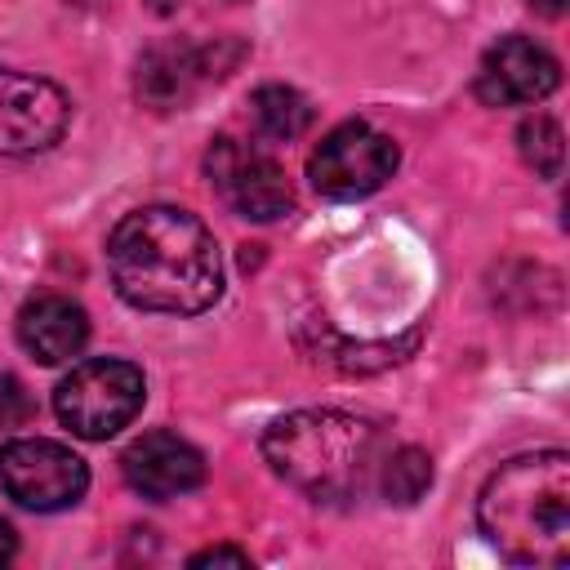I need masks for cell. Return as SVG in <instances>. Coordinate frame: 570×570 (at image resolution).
Returning a JSON list of instances; mask_svg holds the SVG:
<instances>
[{
  "mask_svg": "<svg viewBox=\"0 0 570 570\" xmlns=\"http://www.w3.org/2000/svg\"><path fill=\"white\" fill-rule=\"evenodd\" d=\"M200 58L187 45H156L142 62H138V94L156 107V111H174L178 102L191 98L196 80H200Z\"/></svg>",
  "mask_w": 570,
  "mask_h": 570,
  "instance_id": "obj_12",
  "label": "cell"
},
{
  "mask_svg": "<svg viewBox=\"0 0 570 570\" xmlns=\"http://www.w3.org/2000/svg\"><path fill=\"white\" fill-rule=\"evenodd\" d=\"M142 401H147L142 370L116 356L80 361L53 392V410L62 428H71L85 441H107L120 428H129Z\"/></svg>",
  "mask_w": 570,
  "mask_h": 570,
  "instance_id": "obj_4",
  "label": "cell"
},
{
  "mask_svg": "<svg viewBox=\"0 0 570 570\" xmlns=\"http://www.w3.org/2000/svg\"><path fill=\"white\" fill-rule=\"evenodd\" d=\"M31 396H27V387L13 379V374H0V428H18V423H27L31 419Z\"/></svg>",
  "mask_w": 570,
  "mask_h": 570,
  "instance_id": "obj_16",
  "label": "cell"
},
{
  "mask_svg": "<svg viewBox=\"0 0 570 570\" xmlns=\"http://www.w3.org/2000/svg\"><path fill=\"white\" fill-rule=\"evenodd\" d=\"M18 343L40 361V365H62L80 356L89 343V316L80 303L62 294H36L18 312Z\"/></svg>",
  "mask_w": 570,
  "mask_h": 570,
  "instance_id": "obj_11",
  "label": "cell"
},
{
  "mask_svg": "<svg viewBox=\"0 0 570 570\" xmlns=\"http://www.w3.org/2000/svg\"><path fill=\"white\" fill-rule=\"evenodd\" d=\"M107 272L129 307L196 316L223 294L214 232L178 205H142L107 236Z\"/></svg>",
  "mask_w": 570,
  "mask_h": 570,
  "instance_id": "obj_1",
  "label": "cell"
},
{
  "mask_svg": "<svg viewBox=\"0 0 570 570\" xmlns=\"http://www.w3.org/2000/svg\"><path fill=\"white\" fill-rule=\"evenodd\" d=\"M263 459L298 494L316 503H343L379 476L383 436L343 410H294L267 423Z\"/></svg>",
  "mask_w": 570,
  "mask_h": 570,
  "instance_id": "obj_3",
  "label": "cell"
},
{
  "mask_svg": "<svg viewBox=\"0 0 570 570\" xmlns=\"http://www.w3.org/2000/svg\"><path fill=\"white\" fill-rule=\"evenodd\" d=\"M517 147L525 156V165L543 178H557L561 174V160H566V138H561V125L552 116H525L521 129H517Z\"/></svg>",
  "mask_w": 570,
  "mask_h": 570,
  "instance_id": "obj_15",
  "label": "cell"
},
{
  "mask_svg": "<svg viewBox=\"0 0 570 570\" xmlns=\"http://www.w3.org/2000/svg\"><path fill=\"white\" fill-rule=\"evenodd\" d=\"M481 534L517 566H566L570 557V454L534 450L508 459L476 499Z\"/></svg>",
  "mask_w": 570,
  "mask_h": 570,
  "instance_id": "obj_2",
  "label": "cell"
},
{
  "mask_svg": "<svg viewBox=\"0 0 570 570\" xmlns=\"http://www.w3.org/2000/svg\"><path fill=\"white\" fill-rule=\"evenodd\" d=\"M0 490L18 508L62 512V508L80 503V494L89 490V468L62 441L18 436V441L0 445Z\"/></svg>",
  "mask_w": 570,
  "mask_h": 570,
  "instance_id": "obj_5",
  "label": "cell"
},
{
  "mask_svg": "<svg viewBox=\"0 0 570 570\" xmlns=\"http://www.w3.org/2000/svg\"><path fill=\"white\" fill-rule=\"evenodd\" d=\"M379 481H383V494L392 503H414L432 485V459L414 445H401L379 463Z\"/></svg>",
  "mask_w": 570,
  "mask_h": 570,
  "instance_id": "obj_14",
  "label": "cell"
},
{
  "mask_svg": "<svg viewBox=\"0 0 570 570\" xmlns=\"http://www.w3.org/2000/svg\"><path fill=\"white\" fill-rule=\"evenodd\" d=\"M396 160H401L396 142L383 129H374L370 120H343L316 142L307 160V178L321 196L356 200L379 191L396 174Z\"/></svg>",
  "mask_w": 570,
  "mask_h": 570,
  "instance_id": "obj_6",
  "label": "cell"
},
{
  "mask_svg": "<svg viewBox=\"0 0 570 570\" xmlns=\"http://www.w3.org/2000/svg\"><path fill=\"white\" fill-rule=\"evenodd\" d=\"M13 552H18V534H13V525L0 517V566H4Z\"/></svg>",
  "mask_w": 570,
  "mask_h": 570,
  "instance_id": "obj_18",
  "label": "cell"
},
{
  "mask_svg": "<svg viewBox=\"0 0 570 570\" xmlns=\"http://www.w3.org/2000/svg\"><path fill=\"white\" fill-rule=\"evenodd\" d=\"M205 174H209L214 191L240 218L272 223V218L289 214V205H294L285 169L263 147H249V142H236V138H214V147L205 156Z\"/></svg>",
  "mask_w": 570,
  "mask_h": 570,
  "instance_id": "obj_7",
  "label": "cell"
},
{
  "mask_svg": "<svg viewBox=\"0 0 570 570\" xmlns=\"http://www.w3.org/2000/svg\"><path fill=\"white\" fill-rule=\"evenodd\" d=\"M249 116H254L258 134L272 138V142H289V138H298L312 125L307 98L298 89H289V85H263V89H254L249 94Z\"/></svg>",
  "mask_w": 570,
  "mask_h": 570,
  "instance_id": "obj_13",
  "label": "cell"
},
{
  "mask_svg": "<svg viewBox=\"0 0 570 570\" xmlns=\"http://www.w3.org/2000/svg\"><path fill=\"white\" fill-rule=\"evenodd\" d=\"M120 472L142 499H178L205 481V459L178 432H142L120 454Z\"/></svg>",
  "mask_w": 570,
  "mask_h": 570,
  "instance_id": "obj_10",
  "label": "cell"
},
{
  "mask_svg": "<svg viewBox=\"0 0 570 570\" xmlns=\"http://www.w3.org/2000/svg\"><path fill=\"white\" fill-rule=\"evenodd\" d=\"M249 566V552H240V548H227V543H218V548H205V552H196L191 557V566Z\"/></svg>",
  "mask_w": 570,
  "mask_h": 570,
  "instance_id": "obj_17",
  "label": "cell"
},
{
  "mask_svg": "<svg viewBox=\"0 0 570 570\" xmlns=\"http://www.w3.org/2000/svg\"><path fill=\"white\" fill-rule=\"evenodd\" d=\"M539 13H548V18H561V9H566V0H530Z\"/></svg>",
  "mask_w": 570,
  "mask_h": 570,
  "instance_id": "obj_19",
  "label": "cell"
},
{
  "mask_svg": "<svg viewBox=\"0 0 570 570\" xmlns=\"http://www.w3.org/2000/svg\"><path fill=\"white\" fill-rule=\"evenodd\" d=\"M67 120L71 102L53 80L0 67V160L49 151Z\"/></svg>",
  "mask_w": 570,
  "mask_h": 570,
  "instance_id": "obj_8",
  "label": "cell"
},
{
  "mask_svg": "<svg viewBox=\"0 0 570 570\" xmlns=\"http://www.w3.org/2000/svg\"><path fill=\"white\" fill-rule=\"evenodd\" d=\"M561 85V62L530 36H503L476 67V98L490 107L543 102Z\"/></svg>",
  "mask_w": 570,
  "mask_h": 570,
  "instance_id": "obj_9",
  "label": "cell"
}]
</instances>
